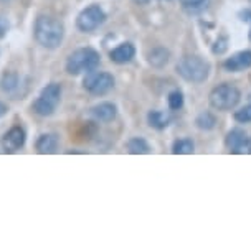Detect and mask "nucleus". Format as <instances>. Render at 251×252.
I'll return each mask as SVG.
<instances>
[{"label":"nucleus","mask_w":251,"mask_h":252,"mask_svg":"<svg viewBox=\"0 0 251 252\" xmlns=\"http://www.w3.org/2000/svg\"><path fill=\"white\" fill-rule=\"evenodd\" d=\"M35 38L43 48L55 50L65 38V25L58 18L50 15H40L35 22Z\"/></svg>","instance_id":"nucleus-1"},{"label":"nucleus","mask_w":251,"mask_h":252,"mask_svg":"<svg viewBox=\"0 0 251 252\" xmlns=\"http://www.w3.org/2000/svg\"><path fill=\"white\" fill-rule=\"evenodd\" d=\"M175 69H177L180 78L195 84L205 83L208 76H210V63L197 55H187L180 58Z\"/></svg>","instance_id":"nucleus-2"},{"label":"nucleus","mask_w":251,"mask_h":252,"mask_svg":"<svg viewBox=\"0 0 251 252\" xmlns=\"http://www.w3.org/2000/svg\"><path fill=\"white\" fill-rule=\"evenodd\" d=\"M241 101V93L240 89L231 83L218 84L216 88L212 89L210 96H208V102L213 109L216 111H231L240 104Z\"/></svg>","instance_id":"nucleus-3"},{"label":"nucleus","mask_w":251,"mask_h":252,"mask_svg":"<svg viewBox=\"0 0 251 252\" xmlns=\"http://www.w3.org/2000/svg\"><path fill=\"white\" fill-rule=\"evenodd\" d=\"M101 56L96 50L93 48H79L76 51H73L68 60H66V71L70 74H79V73H89L94 71L99 66Z\"/></svg>","instance_id":"nucleus-4"},{"label":"nucleus","mask_w":251,"mask_h":252,"mask_svg":"<svg viewBox=\"0 0 251 252\" xmlns=\"http://www.w3.org/2000/svg\"><path fill=\"white\" fill-rule=\"evenodd\" d=\"M60 99H61V86L56 83H51L46 88L41 89L38 99L33 102V112L38 114L41 117H48L56 111Z\"/></svg>","instance_id":"nucleus-5"},{"label":"nucleus","mask_w":251,"mask_h":252,"mask_svg":"<svg viewBox=\"0 0 251 252\" xmlns=\"http://www.w3.org/2000/svg\"><path fill=\"white\" fill-rule=\"evenodd\" d=\"M83 88L94 96H103L114 88V78L112 74L104 73V71H89L83 81Z\"/></svg>","instance_id":"nucleus-6"},{"label":"nucleus","mask_w":251,"mask_h":252,"mask_svg":"<svg viewBox=\"0 0 251 252\" xmlns=\"http://www.w3.org/2000/svg\"><path fill=\"white\" fill-rule=\"evenodd\" d=\"M106 22V13L99 5H89L79 13L76 18V27L79 32L89 33L98 30L103 23Z\"/></svg>","instance_id":"nucleus-7"},{"label":"nucleus","mask_w":251,"mask_h":252,"mask_svg":"<svg viewBox=\"0 0 251 252\" xmlns=\"http://www.w3.org/2000/svg\"><path fill=\"white\" fill-rule=\"evenodd\" d=\"M223 68L228 73H240V71L251 68V51L245 50L240 51V53L231 55L230 58H226L223 61Z\"/></svg>","instance_id":"nucleus-8"},{"label":"nucleus","mask_w":251,"mask_h":252,"mask_svg":"<svg viewBox=\"0 0 251 252\" xmlns=\"http://www.w3.org/2000/svg\"><path fill=\"white\" fill-rule=\"evenodd\" d=\"M246 142H248V135L243 129L235 127L231 129L225 137V145L231 154H240L241 150L246 149Z\"/></svg>","instance_id":"nucleus-9"},{"label":"nucleus","mask_w":251,"mask_h":252,"mask_svg":"<svg viewBox=\"0 0 251 252\" xmlns=\"http://www.w3.org/2000/svg\"><path fill=\"white\" fill-rule=\"evenodd\" d=\"M25 139H27V135L22 127H12V129L3 135V140H2L3 149L7 152H17L18 149H22V147L25 145Z\"/></svg>","instance_id":"nucleus-10"},{"label":"nucleus","mask_w":251,"mask_h":252,"mask_svg":"<svg viewBox=\"0 0 251 252\" xmlns=\"http://www.w3.org/2000/svg\"><path fill=\"white\" fill-rule=\"evenodd\" d=\"M116 114H117V107L112 102L96 104V106L91 109V116L96 119V121H99V122H111V121H114Z\"/></svg>","instance_id":"nucleus-11"},{"label":"nucleus","mask_w":251,"mask_h":252,"mask_svg":"<svg viewBox=\"0 0 251 252\" xmlns=\"http://www.w3.org/2000/svg\"><path fill=\"white\" fill-rule=\"evenodd\" d=\"M111 61L116 64H126L136 56V48L132 43H122L111 51Z\"/></svg>","instance_id":"nucleus-12"},{"label":"nucleus","mask_w":251,"mask_h":252,"mask_svg":"<svg viewBox=\"0 0 251 252\" xmlns=\"http://www.w3.org/2000/svg\"><path fill=\"white\" fill-rule=\"evenodd\" d=\"M56 149H58V137L55 134H43L36 140V150H38V154L50 155L55 154Z\"/></svg>","instance_id":"nucleus-13"},{"label":"nucleus","mask_w":251,"mask_h":252,"mask_svg":"<svg viewBox=\"0 0 251 252\" xmlns=\"http://www.w3.org/2000/svg\"><path fill=\"white\" fill-rule=\"evenodd\" d=\"M169 58H170L169 50L162 48V46H157V48L150 50L147 55L149 64L154 66V68H164V66L169 63Z\"/></svg>","instance_id":"nucleus-14"},{"label":"nucleus","mask_w":251,"mask_h":252,"mask_svg":"<svg viewBox=\"0 0 251 252\" xmlns=\"http://www.w3.org/2000/svg\"><path fill=\"white\" fill-rule=\"evenodd\" d=\"M147 121L150 127H154V129H157V130H164L165 127H169L170 116H167V114L162 111H150L147 114Z\"/></svg>","instance_id":"nucleus-15"},{"label":"nucleus","mask_w":251,"mask_h":252,"mask_svg":"<svg viewBox=\"0 0 251 252\" xmlns=\"http://www.w3.org/2000/svg\"><path fill=\"white\" fill-rule=\"evenodd\" d=\"M127 150L132 155H145L150 152V145L147 144V140L142 139V137H134L127 142Z\"/></svg>","instance_id":"nucleus-16"},{"label":"nucleus","mask_w":251,"mask_h":252,"mask_svg":"<svg viewBox=\"0 0 251 252\" xmlns=\"http://www.w3.org/2000/svg\"><path fill=\"white\" fill-rule=\"evenodd\" d=\"M195 126L200 130H212L216 126V117L215 114H212L210 111H203L197 116L195 119Z\"/></svg>","instance_id":"nucleus-17"},{"label":"nucleus","mask_w":251,"mask_h":252,"mask_svg":"<svg viewBox=\"0 0 251 252\" xmlns=\"http://www.w3.org/2000/svg\"><path fill=\"white\" fill-rule=\"evenodd\" d=\"M195 152V145H193L192 139H179L174 142L172 154L175 155H190Z\"/></svg>","instance_id":"nucleus-18"},{"label":"nucleus","mask_w":251,"mask_h":252,"mask_svg":"<svg viewBox=\"0 0 251 252\" xmlns=\"http://www.w3.org/2000/svg\"><path fill=\"white\" fill-rule=\"evenodd\" d=\"M180 5L187 13H200L208 5V0H180Z\"/></svg>","instance_id":"nucleus-19"},{"label":"nucleus","mask_w":251,"mask_h":252,"mask_svg":"<svg viewBox=\"0 0 251 252\" xmlns=\"http://www.w3.org/2000/svg\"><path fill=\"white\" fill-rule=\"evenodd\" d=\"M18 83L20 81H18V76L15 73H7L2 78V89L5 93H13L18 88Z\"/></svg>","instance_id":"nucleus-20"},{"label":"nucleus","mask_w":251,"mask_h":252,"mask_svg":"<svg viewBox=\"0 0 251 252\" xmlns=\"http://www.w3.org/2000/svg\"><path fill=\"white\" fill-rule=\"evenodd\" d=\"M167 101H169V107L172 109V111H179V109H182V106H183L182 91H172L169 94Z\"/></svg>","instance_id":"nucleus-21"},{"label":"nucleus","mask_w":251,"mask_h":252,"mask_svg":"<svg viewBox=\"0 0 251 252\" xmlns=\"http://www.w3.org/2000/svg\"><path fill=\"white\" fill-rule=\"evenodd\" d=\"M226 50H228V36H226V35H220L218 38H216L215 45L212 46L213 55H223Z\"/></svg>","instance_id":"nucleus-22"},{"label":"nucleus","mask_w":251,"mask_h":252,"mask_svg":"<svg viewBox=\"0 0 251 252\" xmlns=\"http://www.w3.org/2000/svg\"><path fill=\"white\" fill-rule=\"evenodd\" d=\"M235 121L240 124H250L251 122V104L250 106L241 107L240 111L235 112Z\"/></svg>","instance_id":"nucleus-23"},{"label":"nucleus","mask_w":251,"mask_h":252,"mask_svg":"<svg viewBox=\"0 0 251 252\" xmlns=\"http://www.w3.org/2000/svg\"><path fill=\"white\" fill-rule=\"evenodd\" d=\"M8 28H10V23L5 17L0 15V38H3L8 33Z\"/></svg>","instance_id":"nucleus-24"},{"label":"nucleus","mask_w":251,"mask_h":252,"mask_svg":"<svg viewBox=\"0 0 251 252\" xmlns=\"http://www.w3.org/2000/svg\"><path fill=\"white\" fill-rule=\"evenodd\" d=\"M240 18L243 22H251V8H246L240 13ZM250 41H251V30H250Z\"/></svg>","instance_id":"nucleus-25"},{"label":"nucleus","mask_w":251,"mask_h":252,"mask_svg":"<svg viewBox=\"0 0 251 252\" xmlns=\"http://www.w3.org/2000/svg\"><path fill=\"white\" fill-rule=\"evenodd\" d=\"M7 111H8V109H7L5 104H3V102H0V117H2V116H5Z\"/></svg>","instance_id":"nucleus-26"},{"label":"nucleus","mask_w":251,"mask_h":252,"mask_svg":"<svg viewBox=\"0 0 251 252\" xmlns=\"http://www.w3.org/2000/svg\"><path fill=\"white\" fill-rule=\"evenodd\" d=\"M246 150L251 154V139H248V142H246Z\"/></svg>","instance_id":"nucleus-27"},{"label":"nucleus","mask_w":251,"mask_h":252,"mask_svg":"<svg viewBox=\"0 0 251 252\" xmlns=\"http://www.w3.org/2000/svg\"><path fill=\"white\" fill-rule=\"evenodd\" d=\"M250 3H251V0H250Z\"/></svg>","instance_id":"nucleus-28"}]
</instances>
